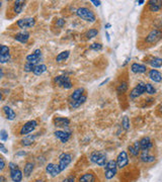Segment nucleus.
I'll list each match as a JSON object with an SVG mask.
<instances>
[{"instance_id": "nucleus-1", "label": "nucleus", "mask_w": 162, "mask_h": 182, "mask_svg": "<svg viewBox=\"0 0 162 182\" xmlns=\"http://www.w3.org/2000/svg\"><path fill=\"white\" fill-rule=\"evenodd\" d=\"M76 15L79 18H81L82 20L87 21V23H95V20H96V16H95L94 12L87 7H79L76 10Z\"/></svg>"}, {"instance_id": "nucleus-2", "label": "nucleus", "mask_w": 162, "mask_h": 182, "mask_svg": "<svg viewBox=\"0 0 162 182\" xmlns=\"http://www.w3.org/2000/svg\"><path fill=\"white\" fill-rule=\"evenodd\" d=\"M89 160L93 164H96L99 167H106L107 163V158L106 154L103 153L101 151H93L90 154Z\"/></svg>"}, {"instance_id": "nucleus-3", "label": "nucleus", "mask_w": 162, "mask_h": 182, "mask_svg": "<svg viewBox=\"0 0 162 182\" xmlns=\"http://www.w3.org/2000/svg\"><path fill=\"white\" fill-rule=\"evenodd\" d=\"M8 167L10 170V178L13 182H21L23 178V172H21L20 167L13 162L8 163Z\"/></svg>"}, {"instance_id": "nucleus-4", "label": "nucleus", "mask_w": 162, "mask_h": 182, "mask_svg": "<svg viewBox=\"0 0 162 182\" xmlns=\"http://www.w3.org/2000/svg\"><path fill=\"white\" fill-rule=\"evenodd\" d=\"M54 83L57 86L62 87L64 89H71L73 87V84L71 82L70 77H68L67 75H58L54 78Z\"/></svg>"}, {"instance_id": "nucleus-5", "label": "nucleus", "mask_w": 162, "mask_h": 182, "mask_svg": "<svg viewBox=\"0 0 162 182\" xmlns=\"http://www.w3.org/2000/svg\"><path fill=\"white\" fill-rule=\"evenodd\" d=\"M162 39V30H152L150 33L147 34L145 39V43L149 45H153V44L158 43Z\"/></svg>"}, {"instance_id": "nucleus-6", "label": "nucleus", "mask_w": 162, "mask_h": 182, "mask_svg": "<svg viewBox=\"0 0 162 182\" xmlns=\"http://www.w3.org/2000/svg\"><path fill=\"white\" fill-rule=\"evenodd\" d=\"M37 127H38V121L36 120L28 121L25 122L23 125H21V128L20 130V135H21V136L30 135L31 133H33V131L36 130Z\"/></svg>"}, {"instance_id": "nucleus-7", "label": "nucleus", "mask_w": 162, "mask_h": 182, "mask_svg": "<svg viewBox=\"0 0 162 182\" xmlns=\"http://www.w3.org/2000/svg\"><path fill=\"white\" fill-rule=\"evenodd\" d=\"M146 92V83L144 82H139L134 88L131 90L130 92V98L131 99H136L138 98Z\"/></svg>"}, {"instance_id": "nucleus-8", "label": "nucleus", "mask_w": 162, "mask_h": 182, "mask_svg": "<svg viewBox=\"0 0 162 182\" xmlns=\"http://www.w3.org/2000/svg\"><path fill=\"white\" fill-rule=\"evenodd\" d=\"M34 24H36V18L34 17H24L16 21V26L21 30L31 29V27L34 26Z\"/></svg>"}, {"instance_id": "nucleus-9", "label": "nucleus", "mask_w": 162, "mask_h": 182, "mask_svg": "<svg viewBox=\"0 0 162 182\" xmlns=\"http://www.w3.org/2000/svg\"><path fill=\"white\" fill-rule=\"evenodd\" d=\"M72 161V155L69 153H62L59 156V166L62 171H64Z\"/></svg>"}, {"instance_id": "nucleus-10", "label": "nucleus", "mask_w": 162, "mask_h": 182, "mask_svg": "<svg viewBox=\"0 0 162 182\" xmlns=\"http://www.w3.org/2000/svg\"><path fill=\"white\" fill-rule=\"evenodd\" d=\"M117 168L120 169H124L126 167V166H128L129 164V156H128V153L126 151H122L119 155L117 157Z\"/></svg>"}, {"instance_id": "nucleus-11", "label": "nucleus", "mask_w": 162, "mask_h": 182, "mask_svg": "<svg viewBox=\"0 0 162 182\" xmlns=\"http://www.w3.org/2000/svg\"><path fill=\"white\" fill-rule=\"evenodd\" d=\"M27 62L30 63H36V64H40L41 60H42V51L40 49H37L31 53V54L27 55L25 58Z\"/></svg>"}, {"instance_id": "nucleus-12", "label": "nucleus", "mask_w": 162, "mask_h": 182, "mask_svg": "<svg viewBox=\"0 0 162 182\" xmlns=\"http://www.w3.org/2000/svg\"><path fill=\"white\" fill-rule=\"evenodd\" d=\"M54 125L56 128H68L70 124V120L68 117H57L54 118Z\"/></svg>"}, {"instance_id": "nucleus-13", "label": "nucleus", "mask_w": 162, "mask_h": 182, "mask_svg": "<svg viewBox=\"0 0 162 182\" xmlns=\"http://www.w3.org/2000/svg\"><path fill=\"white\" fill-rule=\"evenodd\" d=\"M54 135H55L57 139H59L64 144L67 143L70 140V138H71V133H70V131H56L55 133H54Z\"/></svg>"}, {"instance_id": "nucleus-14", "label": "nucleus", "mask_w": 162, "mask_h": 182, "mask_svg": "<svg viewBox=\"0 0 162 182\" xmlns=\"http://www.w3.org/2000/svg\"><path fill=\"white\" fill-rule=\"evenodd\" d=\"M30 37H31L30 33L24 30V31H20V33H15L14 34V40L21 43V44H27L28 42V40H30Z\"/></svg>"}, {"instance_id": "nucleus-15", "label": "nucleus", "mask_w": 162, "mask_h": 182, "mask_svg": "<svg viewBox=\"0 0 162 182\" xmlns=\"http://www.w3.org/2000/svg\"><path fill=\"white\" fill-rule=\"evenodd\" d=\"M84 94H85V89L83 88V87H79V88L75 89V90L71 93V95H70L69 102L76 101V100H78L79 98H81V97L83 96Z\"/></svg>"}, {"instance_id": "nucleus-16", "label": "nucleus", "mask_w": 162, "mask_h": 182, "mask_svg": "<svg viewBox=\"0 0 162 182\" xmlns=\"http://www.w3.org/2000/svg\"><path fill=\"white\" fill-rule=\"evenodd\" d=\"M129 153L130 155L133 157H138L140 155V152H141V146H140V141H136V142L133 144V145L128 147Z\"/></svg>"}, {"instance_id": "nucleus-17", "label": "nucleus", "mask_w": 162, "mask_h": 182, "mask_svg": "<svg viewBox=\"0 0 162 182\" xmlns=\"http://www.w3.org/2000/svg\"><path fill=\"white\" fill-rule=\"evenodd\" d=\"M140 146H141V151L150 150L153 148V142L149 137H144L140 140Z\"/></svg>"}, {"instance_id": "nucleus-18", "label": "nucleus", "mask_w": 162, "mask_h": 182, "mask_svg": "<svg viewBox=\"0 0 162 182\" xmlns=\"http://www.w3.org/2000/svg\"><path fill=\"white\" fill-rule=\"evenodd\" d=\"M148 5L151 12H158L162 9V1L160 0H150L148 1Z\"/></svg>"}, {"instance_id": "nucleus-19", "label": "nucleus", "mask_w": 162, "mask_h": 182, "mask_svg": "<svg viewBox=\"0 0 162 182\" xmlns=\"http://www.w3.org/2000/svg\"><path fill=\"white\" fill-rule=\"evenodd\" d=\"M140 160L143 163H153L155 161V157L150 155L149 150H144L140 153Z\"/></svg>"}, {"instance_id": "nucleus-20", "label": "nucleus", "mask_w": 162, "mask_h": 182, "mask_svg": "<svg viewBox=\"0 0 162 182\" xmlns=\"http://www.w3.org/2000/svg\"><path fill=\"white\" fill-rule=\"evenodd\" d=\"M148 77L150 78L153 82H156V83H160L162 81V74L158 70H156V69H152V70L149 71Z\"/></svg>"}, {"instance_id": "nucleus-21", "label": "nucleus", "mask_w": 162, "mask_h": 182, "mask_svg": "<svg viewBox=\"0 0 162 182\" xmlns=\"http://www.w3.org/2000/svg\"><path fill=\"white\" fill-rule=\"evenodd\" d=\"M131 71L135 74H142L147 72V67L143 64H138V63H133L131 65Z\"/></svg>"}, {"instance_id": "nucleus-22", "label": "nucleus", "mask_w": 162, "mask_h": 182, "mask_svg": "<svg viewBox=\"0 0 162 182\" xmlns=\"http://www.w3.org/2000/svg\"><path fill=\"white\" fill-rule=\"evenodd\" d=\"M78 182H96V176L92 172H86L79 177Z\"/></svg>"}, {"instance_id": "nucleus-23", "label": "nucleus", "mask_w": 162, "mask_h": 182, "mask_svg": "<svg viewBox=\"0 0 162 182\" xmlns=\"http://www.w3.org/2000/svg\"><path fill=\"white\" fill-rule=\"evenodd\" d=\"M25 6V1H23V0H16V1L13 2V6H12V10L15 14H20L23 12V8Z\"/></svg>"}, {"instance_id": "nucleus-24", "label": "nucleus", "mask_w": 162, "mask_h": 182, "mask_svg": "<svg viewBox=\"0 0 162 182\" xmlns=\"http://www.w3.org/2000/svg\"><path fill=\"white\" fill-rule=\"evenodd\" d=\"M2 111L3 114H4L5 117L7 118L8 121H13L15 117H16V114H15V112L13 111V109L11 107H9L8 105H4L2 107Z\"/></svg>"}, {"instance_id": "nucleus-25", "label": "nucleus", "mask_w": 162, "mask_h": 182, "mask_svg": "<svg viewBox=\"0 0 162 182\" xmlns=\"http://www.w3.org/2000/svg\"><path fill=\"white\" fill-rule=\"evenodd\" d=\"M34 169V163L31 162V161H27V163L24 164V167H23V175L24 177H30L31 173H33Z\"/></svg>"}, {"instance_id": "nucleus-26", "label": "nucleus", "mask_w": 162, "mask_h": 182, "mask_svg": "<svg viewBox=\"0 0 162 182\" xmlns=\"http://www.w3.org/2000/svg\"><path fill=\"white\" fill-rule=\"evenodd\" d=\"M86 99H87V95L86 94H84L83 96L81 97V98H79L78 100H76V101H72V102H69V106L71 108H78V107H80V106L82 104H84L85 101H86Z\"/></svg>"}, {"instance_id": "nucleus-27", "label": "nucleus", "mask_w": 162, "mask_h": 182, "mask_svg": "<svg viewBox=\"0 0 162 182\" xmlns=\"http://www.w3.org/2000/svg\"><path fill=\"white\" fill-rule=\"evenodd\" d=\"M38 136H39V135H33V136L25 137L24 139H23L20 141V145L23 146V147H28V146L33 145V143L34 142V140L37 139Z\"/></svg>"}, {"instance_id": "nucleus-28", "label": "nucleus", "mask_w": 162, "mask_h": 182, "mask_svg": "<svg viewBox=\"0 0 162 182\" xmlns=\"http://www.w3.org/2000/svg\"><path fill=\"white\" fill-rule=\"evenodd\" d=\"M47 70H48V67L45 64H39L36 68H34L33 73L34 75H37V76H40V75H42L45 73V72H47Z\"/></svg>"}, {"instance_id": "nucleus-29", "label": "nucleus", "mask_w": 162, "mask_h": 182, "mask_svg": "<svg viewBox=\"0 0 162 182\" xmlns=\"http://www.w3.org/2000/svg\"><path fill=\"white\" fill-rule=\"evenodd\" d=\"M149 65L151 66L152 68H160L162 66V59L158 58V57H154L152 58L150 61H149Z\"/></svg>"}, {"instance_id": "nucleus-30", "label": "nucleus", "mask_w": 162, "mask_h": 182, "mask_svg": "<svg viewBox=\"0 0 162 182\" xmlns=\"http://www.w3.org/2000/svg\"><path fill=\"white\" fill-rule=\"evenodd\" d=\"M70 56V51H63L56 57V62L61 63L63 61H66Z\"/></svg>"}, {"instance_id": "nucleus-31", "label": "nucleus", "mask_w": 162, "mask_h": 182, "mask_svg": "<svg viewBox=\"0 0 162 182\" xmlns=\"http://www.w3.org/2000/svg\"><path fill=\"white\" fill-rule=\"evenodd\" d=\"M117 168H116V169H110V170H106V171H104V177H106V179L110 180V179H113V178L117 175Z\"/></svg>"}, {"instance_id": "nucleus-32", "label": "nucleus", "mask_w": 162, "mask_h": 182, "mask_svg": "<svg viewBox=\"0 0 162 182\" xmlns=\"http://www.w3.org/2000/svg\"><path fill=\"white\" fill-rule=\"evenodd\" d=\"M39 64H36V63H30V62H27L24 64V67H23V71L27 72V73H30V72H34V68L37 67V66Z\"/></svg>"}, {"instance_id": "nucleus-33", "label": "nucleus", "mask_w": 162, "mask_h": 182, "mask_svg": "<svg viewBox=\"0 0 162 182\" xmlns=\"http://www.w3.org/2000/svg\"><path fill=\"white\" fill-rule=\"evenodd\" d=\"M97 34H98V30L90 29L89 30H87L86 33H85V37H86V40H91L93 39V37H97Z\"/></svg>"}, {"instance_id": "nucleus-34", "label": "nucleus", "mask_w": 162, "mask_h": 182, "mask_svg": "<svg viewBox=\"0 0 162 182\" xmlns=\"http://www.w3.org/2000/svg\"><path fill=\"white\" fill-rule=\"evenodd\" d=\"M127 90H128V83H127L126 81H124V82H121L119 85H117V92L119 93V94L125 93Z\"/></svg>"}, {"instance_id": "nucleus-35", "label": "nucleus", "mask_w": 162, "mask_h": 182, "mask_svg": "<svg viewBox=\"0 0 162 182\" xmlns=\"http://www.w3.org/2000/svg\"><path fill=\"white\" fill-rule=\"evenodd\" d=\"M146 93H148L149 95H154L156 93V89L155 87L150 83H146Z\"/></svg>"}, {"instance_id": "nucleus-36", "label": "nucleus", "mask_w": 162, "mask_h": 182, "mask_svg": "<svg viewBox=\"0 0 162 182\" xmlns=\"http://www.w3.org/2000/svg\"><path fill=\"white\" fill-rule=\"evenodd\" d=\"M89 49L92 50V51H95V52H99L103 50V45H101L100 43H93L90 45Z\"/></svg>"}, {"instance_id": "nucleus-37", "label": "nucleus", "mask_w": 162, "mask_h": 182, "mask_svg": "<svg viewBox=\"0 0 162 182\" xmlns=\"http://www.w3.org/2000/svg\"><path fill=\"white\" fill-rule=\"evenodd\" d=\"M122 127L124 128L125 131L130 130V120L128 117H124L122 120Z\"/></svg>"}, {"instance_id": "nucleus-38", "label": "nucleus", "mask_w": 162, "mask_h": 182, "mask_svg": "<svg viewBox=\"0 0 162 182\" xmlns=\"http://www.w3.org/2000/svg\"><path fill=\"white\" fill-rule=\"evenodd\" d=\"M116 168H117V161H115V160H110V161H107L106 166V170H110V169H116Z\"/></svg>"}, {"instance_id": "nucleus-39", "label": "nucleus", "mask_w": 162, "mask_h": 182, "mask_svg": "<svg viewBox=\"0 0 162 182\" xmlns=\"http://www.w3.org/2000/svg\"><path fill=\"white\" fill-rule=\"evenodd\" d=\"M0 140H1V142H6V141L8 140V134L7 131L5 130H1L0 131Z\"/></svg>"}, {"instance_id": "nucleus-40", "label": "nucleus", "mask_w": 162, "mask_h": 182, "mask_svg": "<svg viewBox=\"0 0 162 182\" xmlns=\"http://www.w3.org/2000/svg\"><path fill=\"white\" fill-rule=\"evenodd\" d=\"M62 172V170H61V168H60V166H59V164H56L55 165V169H54V171H53V173L51 174V177H57L58 175L61 173Z\"/></svg>"}, {"instance_id": "nucleus-41", "label": "nucleus", "mask_w": 162, "mask_h": 182, "mask_svg": "<svg viewBox=\"0 0 162 182\" xmlns=\"http://www.w3.org/2000/svg\"><path fill=\"white\" fill-rule=\"evenodd\" d=\"M55 165L56 164H54V163H49V164L46 166V173L49 174V175L52 174L54 169H55Z\"/></svg>"}, {"instance_id": "nucleus-42", "label": "nucleus", "mask_w": 162, "mask_h": 182, "mask_svg": "<svg viewBox=\"0 0 162 182\" xmlns=\"http://www.w3.org/2000/svg\"><path fill=\"white\" fill-rule=\"evenodd\" d=\"M7 54H10V49H9L7 46L1 45V51H0V56L7 55Z\"/></svg>"}, {"instance_id": "nucleus-43", "label": "nucleus", "mask_w": 162, "mask_h": 182, "mask_svg": "<svg viewBox=\"0 0 162 182\" xmlns=\"http://www.w3.org/2000/svg\"><path fill=\"white\" fill-rule=\"evenodd\" d=\"M9 60H10V54L0 56V63H1V64H5V63H7Z\"/></svg>"}, {"instance_id": "nucleus-44", "label": "nucleus", "mask_w": 162, "mask_h": 182, "mask_svg": "<svg viewBox=\"0 0 162 182\" xmlns=\"http://www.w3.org/2000/svg\"><path fill=\"white\" fill-rule=\"evenodd\" d=\"M65 23H66V21L64 18H59V19H57V21H56V26L60 27V29H62V27L65 26Z\"/></svg>"}, {"instance_id": "nucleus-45", "label": "nucleus", "mask_w": 162, "mask_h": 182, "mask_svg": "<svg viewBox=\"0 0 162 182\" xmlns=\"http://www.w3.org/2000/svg\"><path fill=\"white\" fill-rule=\"evenodd\" d=\"M5 168V161H4V157H0V171H3Z\"/></svg>"}, {"instance_id": "nucleus-46", "label": "nucleus", "mask_w": 162, "mask_h": 182, "mask_svg": "<svg viewBox=\"0 0 162 182\" xmlns=\"http://www.w3.org/2000/svg\"><path fill=\"white\" fill-rule=\"evenodd\" d=\"M61 182H75V176H73V175H70L67 178H65V179H63Z\"/></svg>"}, {"instance_id": "nucleus-47", "label": "nucleus", "mask_w": 162, "mask_h": 182, "mask_svg": "<svg viewBox=\"0 0 162 182\" xmlns=\"http://www.w3.org/2000/svg\"><path fill=\"white\" fill-rule=\"evenodd\" d=\"M0 151H1L2 153H4V154H7L8 153V151L6 150V148L4 147V144H3V143L0 144Z\"/></svg>"}, {"instance_id": "nucleus-48", "label": "nucleus", "mask_w": 162, "mask_h": 182, "mask_svg": "<svg viewBox=\"0 0 162 182\" xmlns=\"http://www.w3.org/2000/svg\"><path fill=\"white\" fill-rule=\"evenodd\" d=\"M15 155H16L17 157H23V156L27 155V152L25 151H18V152H16Z\"/></svg>"}, {"instance_id": "nucleus-49", "label": "nucleus", "mask_w": 162, "mask_h": 182, "mask_svg": "<svg viewBox=\"0 0 162 182\" xmlns=\"http://www.w3.org/2000/svg\"><path fill=\"white\" fill-rule=\"evenodd\" d=\"M90 2L93 3L94 6H100V4H101V1H96V0H91Z\"/></svg>"}, {"instance_id": "nucleus-50", "label": "nucleus", "mask_w": 162, "mask_h": 182, "mask_svg": "<svg viewBox=\"0 0 162 182\" xmlns=\"http://www.w3.org/2000/svg\"><path fill=\"white\" fill-rule=\"evenodd\" d=\"M157 110H158V112H159L160 114H162V102L160 103L159 105H158V107H157Z\"/></svg>"}, {"instance_id": "nucleus-51", "label": "nucleus", "mask_w": 162, "mask_h": 182, "mask_svg": "<svg viewBox=\"0 0 162 182\" xmlns=\"http://www.w3.org/2000/svg\"><path fill=\"white\" fill-rule=\"evenodd\" d=\"M109 81H110V78H106V80H103V82H101V83L99 84V86H103V85H104V84H106L107 82H109Z\"/></svg>"}, {"instance_id": "nucleus-52", "label": "nucleus", "mask_w": 162, "mask_h": 182, "mask_svg": "<svg viewBox=\"0 0 162 182\" xmlns=\"http://www.w3.org/2000/svg\"><path fill=\"white\" fill-rule=\"evenodd\" d=\"M106 40H107V42H110V33H107V31H106Z\"/></svg>"}, {"instance_id": "nucleus-53", "label": "nucleus", "mask_w": 162, "mask_h": 182, "mask_svg": "<svg viewBox=\"0 0 162 182\" xmlns=\"http://www.w3.org/2000/svg\"><path fill=\"white\" fill-rule=\"evenodd\" d=\"M0 182H6L5 177L3 176V175H1V176H0Z\"/></svg>"}, {"instance_id": "nucleus-54", "label": "nucleus", "mask_w": 162, "mask_h": 182, "mask_svg": "<svg viewBox=\"0 0 162 182\" xmlns=\"http://www.w3.org/2000/svg\"><path fill=\"white\" fill-rule=\"evenodd\" d=\"M130 59H131V58H127V60H126V62L125 63H124V64H123V67H125V66L127 65V64H128V63H129V61H130Z\"/></svg>"}, {"instance_id": "nucleus-55", "label": "nucleus", "mask_w": 162, "mask_h": 182, "mask_svg": "<svg viewBox=\"0 0 162 182\" xmlns=\"http://www.w3.org/2000/svg\"><path fill=\"white\" fill-rule=\"evenodd\" d=\"M104 27H106V29H110V27H112V24H110V23H106V26H104Z\"/></svg>"}, {"instance_id": "nucleus-56", "label": "nucleus", "mask_w": 162, "mask_h": 182, "mask_svg": "<svg viewBox=\"0 0 162 182\" xmlns=\"http://www.w3.org/2000/svg\"><path fill=\"white\" fill-rule=\"evenodd\" d=\"M144 2H145L144 0H139V1H138L139 4H143V3H144Z\"/></svg>"}, {"instance_id": "nucleus-57", "label": "nucleus", "mask_w": 162, "mask_h": 182, "mask_svg": "<svg viewBox=\"0 0 162 182\" xmlns=\"http://www.w3.org/2000/svg\"><path fill=\"white\" fill-rule=\"evenodd\" d=\"M34 182H45V180H43V179H38V180H36Z\"/></svg>"}]
</instances>
